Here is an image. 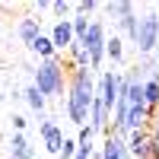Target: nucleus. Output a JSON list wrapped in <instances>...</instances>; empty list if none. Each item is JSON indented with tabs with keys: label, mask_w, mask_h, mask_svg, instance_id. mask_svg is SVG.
Instances as JSON below:
<instances>
[{
	"label": "nucleus",
	"mask_w": 159,
	"mask_h": 159,
	"mask_svg": "<svg viewBox=\"0 0 159 159\" xmlns=\"http://www.w3.org/2000/svg\"><path fill=\"white\" fill-rule=\"evenodd\" d=\"M96 80H92V70H80L73 67L70 70V80H67V99H64V105H67V118L83 127L89 124V108L92 102H96Z\"/></svg>",
	"instance_id": "obj_1"
},
{
	"label": "nucleus",
	"mask_w": 159,
	"mask_h": 159,
	"mask_svg": "<svg viewBox=\"0 0 159 159\" xmlns=\"http://www.w3.org/2000/svg\"><path fill=\"white\" fill-rule=\"evenodd\" d=\"M51 13H54L57 19H73V3H67V0H54V3H51Z\"/></svg>",
	"instance_id": "obj_18"
},
{
	"label": "nucleus",
	"mask_w": 159,
	"mask_h": 159,
	"mask_svg": "<svg viewBox=\"0 0 159 159\" xmlns=\"http://www.w3.org/2000/svg\"><path fill=\"white\" fill-rule=\"evenodd\" d=\"M76 150H80V143L67 137V140H64V150L57 153V159H76Z\"/></svg>",
	"instance_id": "obj_21"
},
{
	"label": "nucleus",
	"mask_w": 159,
	"mask_h": 159,
	"mask_svg": "<svg viewBox=\"0 0 159 159\" xmlns=\"http://www.w3.org/2000/svg\"><path fill=\"white\" fill-rule=\"evenodd\" d=\"M22 99L29 102V108H32L35 115H45V105H48V99L42 96V92H38V86H32V83H29V86L22 89Z\"/></svg>",
	"instance_id": "obj_13"
},
{
	"label": "nucleus",
	"mask_w": 159,
	"mask_h": 159,
	"mask_svg": "<svg viewBox=\"0 0 159 159\" xmlns=\"http://www.w3.org/2000/svg\"><path fill=\"white\" fill-rule=\"evenodd\" d=\"M38 134H42V143H45V150L51 156H57L64 150V130L54 124V118H48V115H38Z\"/></svg>",
	"instance_id": "obj_5"
},
{
	"label": "nucleus",
	"mask_w": 159,
	"mask_h": 159,
	"mask_svg": "<svg viewBox=\"0 0 159 159\" xmlns=\"http://www.w3.org/2000/svg\"><path fill=\"white\" fill-rule=\"evenodd\" d=\"M10 159H35V150H32V147H25V150H16V153H10Z\"/></svg>",
	"instance_id": "obj_25"
},
{
	"label": "nucleus",
	"mask_w": 159,
	"mask_h": 159,
	"mask_svg": "<svg viewBox=\"0 0 159 159\" xmlns=\"http://www.w3.org/2000/svg\"><path fill=\"white\" fill-rule=\"evenodd\" d=\"M96 10H99L96 0H80V3H73V16H92Z\"/></svg>",
	"instance_id": "obj_20"
},
{
	"label": "nucleus",
	"mask_w": 159,
	"mask_h": 159,
	"mask_svg": "<svg viewBox=\"0 0 159 159\" xmlns=\"http://www.w3.org/2000/svg\"><path fill=\"white\" fill-rule=\"evenodd\" d=\"M121 54H124V38L121 35H108V45H105V57L108 61H121Z\"/></svg>",
	"instance_id": "obj_17"
},
{
	"label": "nucleus",
	"mask_w": 159,
	"mask_h": 159,
	"mask_svg": "<svg viewBox=\"0 0 159 159\" xmlns=\"http://www.w3.org/2000/svg\"><path fill=\"white\" fill-rule=\"evenodd\" d=\"M29 147V140H25V134H19V130H13V137H10V153H16V150H25Z\"/></svg>",
	"instance_id": "obj_22"
},
{
	"label": "nucleus",
	"mask_w": 159,
	"mask_h": 159,
	"mask_svg": "<svg viewBox=\"0 0 159 159\" xmlns=\"http://www.w3.org/2000/svg\"><path fill=\"white\" fill-rule=\"evenodd\" d=\"M92 134H96V130H92L89 124H83V127H80V134H76V143H80V147H89V143H92Z\"/></svg>",
	"instance_id": "obj_24"
},
{
	"label": "nucleus",
	"mask_w": 159,
	"mask_h": 159,
	"mask_svg": "<svg viewBox=\"0 0 159 159\" xmlns=\"http://www.w3.org/2000/svg\"><path fill=\"white\" fill-rule=\"evenodd\" d=\"M19 42L25 45V48H32V42H35V38L38 35H42V22H38L35 16H25V19H19Z\"/></svg>",
	"instance_id": "obj_10"
},
{
	"label": "nucleus",
	"mask_w": 159,
	"mask_h": 159,
	"mask_svg": "<svg viewBox=\"0 0 159 159\" xmlns=\"http://www.w3.org/2000/svg\"><path fill=\"white\" fill-rule=\"evenodd\" d=\"M134 45L140 51V57H153V51L159 48V16H156V13H143V16H140Z\"/></svg>",
	"instance_id": "obj_3"
},
{
	"label": "nucleus",
	"mask_w": 159,
	"mask_h": 159,
	"mask_svg": "<svg viewBox=\"0 0 159 159\" xmlns=\"http://www.w3.org/2000/svg\"><path fill=\"white\" fill-rule=\"evenodd\" d=\"M137 25H140V16H137V13H127V16L118 22L121 38H130V42H134V38H137Z\"/></svg>",
	"instance_id": "obj_16"
},
{
	"label": "nucleus",
	"mask_w": 159,
	"mask_h": 159,
	"mask_svg": "<svg viewBox=\"0 0 159 159\" xmlns=\"http://www.w3.org/2000/svg\"><path fill=\"white\" fill-rule=\"evenodd\" d=\"M89 16H73V35H76V42H83V38L89 35Z\"/></svg>",
	"instance_id": "obj_19"
},
{
	"label": "nucleus",
	"mask_w": 159,
	"mask_h": 159,
	"mask_svg": "<svg viewBox=\"0 0 159 159\" xmlns=\"http://www.w3.org/2000/svg\"><path fill=\"white\" fill-rule=\"evenodd\" d=\"M92 156V143H89V147H80L76 150V159H89Z\"/></svg>",
	"instance_id": "obj_27"
},
{
	"label": "nucleus",
	"mask_w": 159,
	"mask_h": 159,
	"mask_svg": "<svg viewBox=\"0 0 159 159\" xmlns=\"http://www.w3.org/2000/svg\"><path fill=\"white\" fill-rule=\"evenodd\" d=\"M156 61H159V57H156Z\"/></svg>",
	"instance_id": "obj_31"
},
{
	"label": "nucleus",
	"mask_w": 159,
	"mask_h": 159,
	"mask_svg": "<svg viewBox=\"0 0 159 159\" xmlns=\"http://www.w3.org/2000/svg\"><path fill=\"white\" fill-rule=\"evenodd\" d=\"M25 124H29V121H25V118H22V115H13V127H16V130H19V134H22V130H25Z\"/></svg>",
	"instance_id": "obj_26"
},
{
	"label": "nucleus",
	"mask_w": 159,
	"mask_h": 159,
	"mask_svg": "<svg viewBox=\"0 0 159 159\" xmlns=\"http://www.w3.org/2000/svg\"><path fill=\"white\" fill-rule=\"evenodd\" d=\"M102 10H105V16H108L115 25L121 22L127 13H137V7H134V3H127V0H124V3H102Z\"/></svg>",
	"instance_id": "obj_14"
},
{
	"label": "nucleus",
	"mask_w": 159,
	"mask_h": 159,
	"mask_svg": "<svg viewBox=\"0 0 159 159\" xmlns=\"http://www.w3.org/2000/svg\"><path fill=\"white\" fill-rule=\"evenodd\" d=\"M83 45L89 51V70H99L102 67V61H105V45H108V32H105V22L102 19H92L89 25V35L83 38Z\"/></svg>",
	"instance_id": "obj_4"
},
{
	"label": "nucleus",
	"mask_w": 159,
	"mask_h": 159,
	"mask_svg": "<svg viewBox=\"0 0 159 159\" xmlns=\"http://www.w3.org/2000/svg\"><path fill=\"white\" fill-rule=\"evenodd\" d=\"M156 16H159V7H156Z\"/></svg>",
	"instance_id": "obj_30"
},
{
	"label": "nucleus",
	"mask_w": 159,
	"mask_h": 159,
	"mask_svg": "<svg viewBox=\"0 0 159 159\" xmlns=\"http://www.w3.org/2000/svg\"><path fill=\"white\" fill-rule=\"evenodd\" d=\"M118 86H121V73H115V70H105L99 76V86H96V99L105 105L108 111H115V105H118Z\"/></svg>",
	"instance_id": "obj_6"
},
{
	"label": "nucleus",
	"mask_w": 159,
	"mask_h": 159,
	"mask_svg": "<svg viewBox=\"0 0 159 159\" xmlns=\"http://www.w3.org/2000/svg\"><path fill=\"white\" fill-rule=\"evenodd\" d=\"M51 42H54L57 51H70V45L76 42V35H73V19H57L54 25H51Z\"/></svg>",
	"instance_id": "obj_7"
},
{
	"label": "nucleus",
	"mask_w": 159,
	"mask_h": 159,
	"mask_svg": "<svg viewBox=\"0 0 159 159\" xmlns=\"http://www.w3.org/2000/svg\"><path fill=\"white\" fill-rule=\"evenodd\" d=\"M3 99H7V96H3V92H0V105H3Z\"/></svg>",
	"instance_id": "obj_29"
},
{
	"label": "nucleus",
	"mask_w": 159,
	"mask_h": 159,
	"mask_svg": "<svg viewBox=\"0 0 159 159\" xmlns=\"http://www.w3.org/2000/svg\"><path fill=\"white\" fill-rule=\"evenodd\" d=\"M143 99H147V108L156 115V111H159V73L150 76L147 83H143Z\"/></svg>",
	"instance_id": "obj_12"
},
{
	"label": "nucleus",
	"mask_w": 159,
	"mask_h": 159,
	"mask_svg": "<svg viewBox=\"0 0 159 159\" xmlns=\"http://www.w3.org/2000/svg\"><path fill=\"white\" fill-rule=\"evenodd\" d=\"M127 150H130L134 159H150V156H153V140H150V134H147V130H134V134L127 137Z\"/></svg>",
	"instance_id": "obj_8"
},
{
	"label": "nucleus",
	"mask_w": 159,
	"mask_h": 159,
	"mask_svg": "<svg viewBox=\"0 0 159 159\" xmlns=\"http://www.w3.org/2000/svg\"><path fill=\"white\" fill-rule=\"evenodd\" d=\"M67 80H70V73L64 70L61 57L38 61V67L32 70V86H38V92L45 99H57V96L67 99Z\"/></svg>",
	"instance_id": "obj_2"
},
{
	"label": "nucleus",
	"mask_w": 159,
	"mask_h": 159,
	"mask_svg": "<svg viewBox=\"0 0 159 159\" xmlns=\"http://www.w3.org/2000/svg\"><path fill=\"white\" fill-rule=\"evenodd\" d=\"M48 10H51L48 0H38V3H35V13H48Z\"/></svg>",
	"instance_id": "obj_28"
},
{
	"label": "nucleus",
	"mask_w": 159,
	"mask_h": 159,
	"mask_svg": "<svg viewBox=\"0 0 159 159\" xmlns=\"http://www.w3.org/2000/svg\"><path fill=\"white\" fill-rule=\"evenodd\" d=\"M89 127H92V130H108V127H111V111L105 108L99 99L92 102V108H89Z\"/></svg>",
	"instance_id": "obj_9"
},
{
	"label": "nucleus",
	"mask_w": 159,
	"mask_h": 159,
	"mask_svg": "<svg viewBox=\"0 0 159 159\" xmlns=\"http://www.w3.org/2000/svg\"><path fill=\"white\" fill-rule=\"evenodd\" d=\"M150 140H153V150L159 153V111L153 115V121H150Z\"/></svg>",
	"instance_id": "obj_23"
},
{
	"label": "nucleus",
	"mask_w": 159,
	"mask_h": 159,
	"mask_svg": "<svg viewBox=\"0 0 159 159\" xmlns=\"http://www.w3.org/2000/svg\"><path fill=\"white\" fill-rule=\"evenodd\" d=\"M32 54H38V57H42V61H51V57H57V48H54V42H51V35H38L35 38V42H32Z\"/></svg>",
	"instance_id": "obj_11"
},
{
	"label": "nucleus",
	"mask_w": 159,
	"mask_h": 159,
	"mask_svg": "<svg viewBox=\"0 0 159 159\" xmlns=\"http://www.w3.org/2000/svg\"><path fill=\"white\" fill-rule=\"evenodd\" d=\"M70 61H73V67H80V70H89V51H86V45L83 42H73L70 45Z\"/></svg>",
	"instance_id": "obj_15"
}]
</instances>
